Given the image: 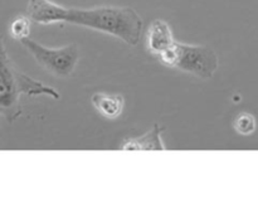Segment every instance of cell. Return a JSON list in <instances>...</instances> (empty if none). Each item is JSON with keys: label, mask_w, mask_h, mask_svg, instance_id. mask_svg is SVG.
Instances as JSON below:
<instances>
[{"label": "cell", "mask_w": 258, "mask_h": 209, "mask_svg": "<svg viewBox=\"0 0 258 209\" xmlns=\"http://www.w3.org/2000/svg\"><path fill=\"white\" fill-rule=\"evenodd\" d=\"M27 15L32 22L48 25L54 23H68L82 25L97 32L113 35L128 45H136L141 39L143 19L130 7L97 8L63 7L52 0H29Z\"/></svg>", "instance_id": "6da1fadb"}, {"label": "cell", "mask_w": 258, "mask_h": 209, "mask_svg": "<svg viewBox=\"0 0 258 209\" xmlns=\"http://www.w3.org/2000/svg\"><path fill=\"white\" fill-rule=\"evenodd\" d=\"M161 63L183 72L197 76L203 80L213 77L218 68V57L207 45H191L174 42L168 50L159 55Z\"/></svg>", "instance_id": "7a4b0ae2"}, {"label": "cell", "mask_w": 258, "mask_h": 209, "mask_svg": "<svg viewBox=\"0 0 258 209\" xmlns=\"http://www.w3.org/2000/svg\"><path fill=\"white\" fill-rule=\"evenodd\" d=\"M20 42L40 67L57 77H68L72 75L80 59V49L76 44L49 48L30 38H25Z\"/></svg>", "instance_id": "3957f363"}, {"label": "cell", "mask_w": 258, "mask_h": 209, "mask_svg": "<svg viewBox=\"0 0 258 209\" xmlns=\"http://www.w3.org/2000/svg\"><path fill=\"white\" fill-rule=\"evenodd\" d=\"M20 73L10 60L5 45L3 44L0 48V115L9 122L22 115Z\"/></svg>", "instance_id": "277c9868"}, {"label": "cell", "mask_w": 258, "mask_h": 209, "mask_svg": "<svg viewBox=\"0 0 258 209\" xmlns=\"http://www.w3.org/2000/svg\"><path fill=\"white\" fill-rule=\"evenodd\" d=\"M171 28L165 20L155 19L148 30V49L151 54L160 55L174 44Z\"/></svg>", "instance_id": "5b68a950"}, {"label": "cell", "mask_w": 258, "mask_h": 209, "mask_svg": "<svg viewBox=\"0 0 258 209\" xmlns=\"http://www.w3.org/2000/svg\"><path fill=\"white\" fill-rule=\"evenodd\" d=\"M164 131L163 126L158 123L154 125L150 131L138 137L126 138L121 144V150H165L163 140H161V132Z\"/></svg>", "instance_id": "8992f818"}, {"label": "cell", "mask_w": 258, "mask_h": 209, "mask_svg": "<svg viewBox=\"0 0 258 209\" xmlns=\"http://www.w3.org/2000/svg\"><path fill=\"white\" fill-rule=\"evenodd\" d=\"M96 110L107 118H116L123 110V98L118 95L95 93L91 98Z\"/></svg>", "instance_id": "52a82bcc"}, {"label": "cell", "mask_w": 258, "mask_h": 209, "mask_svg": "<svg viewBox=\"0 0 258 209\" xmlns=\"http://www.w3.org/2000/svg\"><path fill=\"white\" fill-rule=\"evenodd\" d=\"M10 35L17 40H23L29 38L30 34V19L29 17H17L10 24Z\"/></svg>", "instance_id": "ba28073f"}, {"label": "cell", "mask_w": 258, "mask_h": 209, "mask_svg": "<svg viewBox=\"0 0 258 209\" xmlns=\"http://www.w3.org/2000/svg\"><path fill=\"white\" fill-rule=\"evenodd\" d=\"M233 126L237 132L241 133V135L248 136L256 130V118L251 113L242 112L236 117Z\"/></svg>", "instance_id": "9c48e42d"}, {"label": "cell", "mask_w": 258, "mask_h": 209, "mask_svg": "<svg viewBox=\"0 0 258 209\" xmlns=\"http://www.w3.org/2000/svg\"><path fill=\"white\" fill-rule=\"evenodd\" d=\"M4 44V43H3V39H2V37H0V48H2V45Z\"/></svg>", "instance_id": "30bf717a"}]
</instances>
